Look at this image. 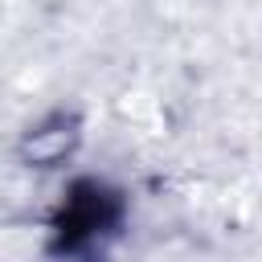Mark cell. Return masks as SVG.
<instances>
[{
	"label": "cell",
	"mask_w": 262,
	"mask_h": 262,
	"mask_svg": "<svg viewBox=\"0 0 262 262\" xmlns=\"http://www.w3.org/2000/svg\"><path fill=\"white\" fill-rule=\"evenodd\" d=\"M74 139H78V131H74V123H70V119H49V123H41L37 131H29V135H25L20 151H25V160H29V164L49 168V164H57V160H66V156H70Z\"/></svg>",
	"instance_id": "1"
}]
</instances>
